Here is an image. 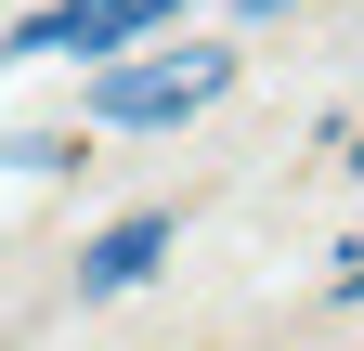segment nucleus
<instances>
[{
    "instance_id": "1",
    "label": "nucleus",
    "mask_w": 364,
    "mask_h": 351,
    "mask_svg": "<svg viewBox=\"0 0 364 351\" xmlns=\"http://www.w3.org/2000/svg\"><path fill=\"white\" fill-rule=\"evenodd\" d=\"M235 92V53H144V65H105L91 78V130H182Z\"/></svg>"
},
{
    "instance_id": "2",
    "label": "nucleus",
    "mask_w": 364,
    "mask_h": 351,
    "mask_svg": "<svg viewBox=\"0 0 364 351\" xmlns=\"http://www.w3.org/2000/svg\"><path fill=\"white\" fill-rule=\"evenodd\" d=\"M169 14H182V0H65V14H39L14 53H91V65H117V53H144Z\"/></svg>"
},
{
    "instance_id": "3",
    "label": "nucleus",
    "mask_w": 364,
    "mask_h": 351,
    "mask_svg": "<svg viewBox=\"0 0 364 351\" xmlns=\"http://www.w3.org/2000/svg\"><path fill=\"white\" fill-rule=\"evenodd\" d=\"M169 234H182L169 208H117V222L78 247V299H130V286H144L156 260H169Z\"/></svg>"
},
{
    "instance_id": "4",
    "label": "nucleus",
    "mask_w": 364,
    "mask_h": 351,
    "mask_svg": "<svg viewBox=\"0 0 364 351\" xmlns=\"http://www.w3.org/2000/svg\"><path fill=\"white\" fill-rule=\"evenodd\" d=\"M0 169H78V144H65V130H14V144H0Z\"/></svg>"
},
{
    "instance_id": "5",
    "label": "nucleus",
    "mask_w": 364,
    "mask_h": 351,
    "mask_svg": "<svg viewBox=\"0 0 364 351\" xmlns=\"http://www.w3.org/2000/svg\"><path fill=\"white\" fill-rule=\"evenodd\" d=\"M338 299H351V313H364V260H351V274H338Z\"/></svg>"
},
{
    "instance_id": "6",
    "label": "nucleus",
    "mask_w": 364,
    "mask_h": 351,
    "mask_svg": "<svg viewBox=\"0 0 364 351\" xmlns=\"http://www.w3.org/2000/svg\"><path fill=\"white\" fill-rule=\"evenodd\" d=\"M247 14H299V0H247Z\"/></svg>"
},
{
    "instance_id": "7",
    "label": "nucleus",
    "mask_w": 364,
    "mask_h": 351,
    "mask_svg": "<svg viewBox=\"0 0 364 351\" xmlns=\"http://www.w3.org/2000/svg\"><path fill=\"white\" fill-rule=\"evenodd\" d=\"M351 169H364V130H351Z\"/></svg>"
}]
</instances>
